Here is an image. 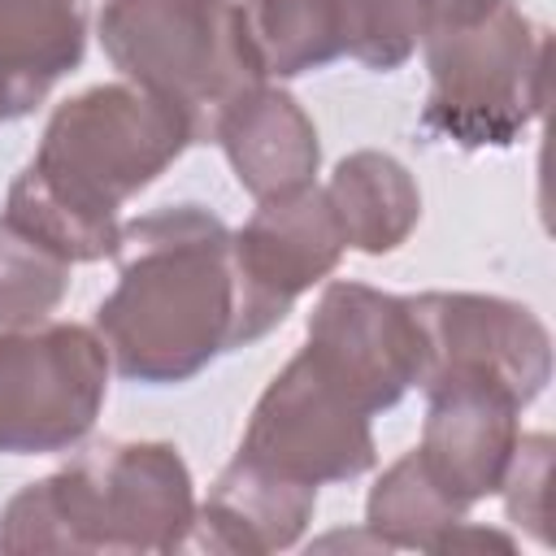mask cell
Here are the masks:
<instances>
[{"instance_id":"obj_1","label":"cell","mask_w":556,"mask_h":556,"mask_svg":"<svg viewBox=\"0 0 556 556\" xmlns=\"http://www.w3.org/2000/svg\"><path fill=\"white\" fill-rule=\"evenodd\" d=\"M113 261L117 282L100 300L91 330L126 382H187L291 313L248 282L235 230L200 204L122 222Z\"/></svg>"},{"instance_id":"obj_2","label":"cell","mask_w":556,"mask_h":556,"mask_svg":"<svg viewBox=\"0 0 556 556\" xmlns=\"http://www.w3.org/2000/svg\"><path fill=\"white\" fill-rule=\"evenodd\" d=\"M195 122L139 83H100L52 109L35 156L9 182L4 217L70 265L113 261L122 204L191 143Z\"/></svg>"},{"instance_id":"obj_3","label":"cell","mask_w":556,"mask_h":556,"mask_svg":"<svg viewBox=\"0 0 556 556\" xmlns=\"http://www.w3.org/2000/svg\"><path fill=\"white\" fill-rule=\"evenodd\" d=\"M195 486L182 452L161 439H104L65 469L26 482L0 513V552H182Z\"/></svg>"},{"instance_id":"obj_4","label":"cell","mask_w":556,"mask_h":556,"mask_svg":"<svg viewBox=\"0 0 556 556\" xmlns=\"http://www.w3.org/2000/svg\"><path fill=\"white\" fill-rule=\"evenodd\" d=\"M430 96L421 130L456 148H508L547 104L552 35L513 0L430 22L421 35Z\"/></svg>"},{"instance_id":"obj_5","label":"cell","mask_w":556,"mask_h":556,"mask_svg":"<svg viewBox=\"0 0 556 556\" xmlns=\"http://www.w3.org/2000/svg\"><path fill=\"white\" fill-rule=\"evenodd\" d=\"M96 26L113 70L174 100L200 139L235 96L265 83L239 0H104Z\"/></svg>"},{"instance_id":"obj_6","label":"cell","mask_w":556,"mask_h":556,"mask_svg":"<svg viewBox=\"0 0 556 556\" xmlns=\"http://www.w3.org/2000/svg\"><path fill=\"white\" fill-rule=\"evenodd\" d=\"M109 352L78 321L0 330V456H48L83 443L104 408Z\"/></svg>"},{"instance_id":"obj_7","label":"cell","mask_w":556,"mask_h":556,"mask_svg":"<svg viewBox=\"0 0 556 556\" xmlns=\"http://www.w3.org/2000/svg\"><path fill=\"white\" fill-rule=\"evenodd\" d=\"M235 456L274 478L321 486L369 473L378 447L369 413H361L304 352H295L261 391Z\"/></svg>"},{"instance_id":"obj_8","label":"cell","mask_w":556,"mask_h":556,"mask_svg":"<svg viewBox=\"0 0 556 556\" xmlns=\"http://www.w3.org/2000/svg\"><path fill=\"white\" fill-rule=\"evenodd\" d=\"M300 352L369 417L395 408L426 374V339L408 295L365 282H330L321 291Z\"/></svg>"},{"instance_id":"obj_9","label":"cell","mask_w":556,"mask_h":556,"mask_svg":"<svg viewBox=\"0 0 556 556\" xmlns=\"http://www.w3.org/2000/svg\"><path fill=\"white\" fill-rule=\"evenodd\" d=\"M426 339V378L491 374L521 404L539 400L552 378V334L517 300L482 291H421L408 295Z\"/></svg>"},{"instance_id":"obj_10","label":"cell","mask_w":556,"mask_h":556,"mask_svg":"<svg viewBox=\"0 0 556 556\" xmlns=\"http://www.w3.org/2000/svg\"><path fill=\"white\" fill-rule=\"evenodd\" d=\"M426 426L417 456L434 482L473 508L486 495H500L504 469L521 439V400L491 374H434L421 382Z\"/></svg>"},{"instance_id":"obj_11","label":"cell","mask_w":556,"mask_h":556,"mask_svg":"<svg viewBox=\"0 0 556 556\" xmlns=\"http://www.w3.org/2000/svg\"><path fill=\"white\" fill-rule=\"evenodd\" d=\"M343 248V230L334 222L326 187L317 182L256 200V213L243 222V230H235V252L248 282L282 308L330 278Z\"/></svg>"},{"instance_id":"obj_12","label":"cell","mask_w":556,"mask_h":556,"mask_svg":"<svg viewBox=\"0 0 556 556\" xmlns=\"http://www.w3.org/2000/svg\"><path fill=\"white\" fill-rule=\"evenodd\" d=\"M208 135L222 143L239 187L256 200L308 187L321 165L313 117L300 109L291 91L269 83H256L243 96H235L217 113Z\"/></svg>"},{"instance_id":"obj_13","label":"cell","mask_w":556,"mask_h":556,"mask_svg":"<svg viewBox=\"0 0 556 556\" xmlns=\"http://www.w3.org/2000/svg\"><path fill=\"white\" fill-rule=\"evenodd\" d=\"M313 508H317V486L274 478L235 456L213 478L208 500L195 504L187 547L222 552V556L287 552L300 543L304 526L313 521Z\"/></svg>"},{"instance_id":"obj_14","label":"cell","mask_w":556,"mask_h":556,"mask_svg":"<svg viewBox=\"0 0 556 556\" xmlns=\"http://www.w3.org/2000/svg\"><path fill=\"white\" fill-rule=\"evenodd\" d=\"M87 48L78 0H0V122L26 117L78 70Z\"/></svg>"},{"instance_id":"obj_15","label":"cell","mask_w":556,"mask_h":556,"mask_svg":"<svg viewBox=\"0 0 556 556\" xmlns=\"http://www.w3.org/2000/svg\"><path fill=\"white\" fill-rule=\"evenodd\" d=\"M326 200L343 230V243L365 256H387L421 222V191L404 161L378 148L343 156L326 182Z\"/></svg>"},{"instance_id":"obj_16","label":"cell","mask_w":556,"mask_h":556,"mask_svg":"<svg viewBox=\"0 0 556 556\" xmlns=\"http://www.w3.org/2000/svg\"><path fill=\"white\" fill-rule=\"evenodd\" d=\"M243 30L265 78H300L352 56V0H243Z\"/></svg>"},{"instance_id":"obj_17","label":"cell","mask_w":556,"mask_h":556,"mask_svg":"<svg viewBox=\"0 0 556 556\" xmlns=\"http://www.w3.org/2000/svg\"><path fill=\"white\" fill-rule=\"evenodd\" d=\"M465 504L452 500L421 465L417 447L378 473L365 500V530L382 552H434V543L465 521Z\"/></svg>"},{"instance_id":"obj_18","label":"cell","mask_w":556,"mask_h":556,"mask_svg":"<svg viewBox=\"0 0 556 556\" xmlns=\"http://www.w3.org/2000/svg\"><path fill=\"white\" fill-rule=\"evenodd\" d=\"M70 291V261L0 213V330L39 326Z\"/></svg>"},{"instance_id":"obj_19","label":"cell","mask_w":556,"mask_h":556,"mask_svg":"<svg viewBox=\"0 0 556 556\" xmlns=\"http://www.w3.org/2000/svg\"><path fill=\"white\" fill-rule=\"evenodd\" d=\"M352 4H356L352 61H361L365 70L391 74L421 48L430 0H352Z\"/></svg>"},{"instance_id":"obj_20","label":"cell","mask_w":556,"mask_h":556,"mask_svg":"<svg viewBox=\"0 0 556 556\" xmlns=\"http://www.w3.org/2000/svg\"><path fill=\"white\" fill-rule=\"evenodd\" d=\"M547 478H552V434H521L504 469L500 495L517 530L547 543Z\"/></svg>"},{"instance_id":"obj_21","label":"cell","mask_w":556,"mask_h":556,"mask_svg":"<svg viewBox=\"0 0 556 556\" xmlns=\"http://www.w3.org/2000/svg\"><path fill=\"white\" fill-rule=\"evenodd\" d=\"M517 552V543H513V534H500V530H486V526H473L469 517L465 521H456L439 543H434V556H447V552Z\"/></svg>"}]
</instances>
